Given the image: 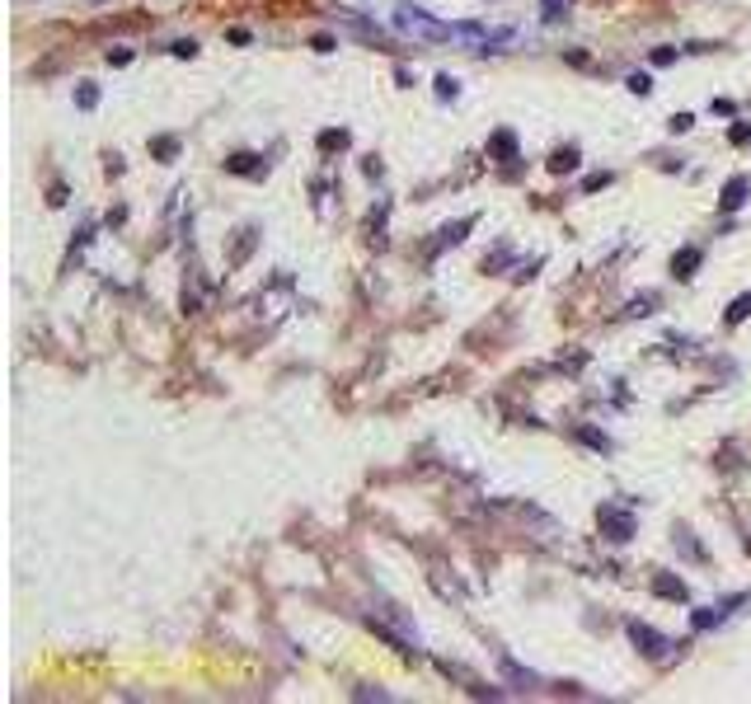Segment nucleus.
Returning <instances> with one entry per match:
<instances>
[{
    "instance_id": "1",
    "label": "nucleus",
    "mask_w": 751,
    "mask_h": 704,
    "mask_svg": "<svg viewBox=\"0 0 751 704\" xmlns=\"http://www.w3.org/2000/svg\"><path fill=\"white\" fill-rule=\"evenodd\" d=\"M596 521H601V531H606L610 540H629V536H634V516L620 512V507H610V503H601Z\"/></svg>"
},
{
    "instance_id": "2",
    "label": "nucleus",
    "mask_w": 751,
    "mask_h": 704,
    "mask_svg": "<svg viewBox=\"0 0 751 704\" xmlns=\"http://www.w3.org/2000/svg\"><path fill=\"white\" fill-rule=\"evenodd\" d=\"M747 193H751V179H747V174H732V179L723 183V198H718V207H723V212H737L742 202H747Z\"/></svg>"
},
{
    "instance_id": "3",
    "label": "nucleus",
    "mask_w": 751,
    "mask_h": 704,
    "mask_svg": "<svg viewBox=\"0 0 751 704\" xmlns=\"http://www.w3.org/2000/svg\"><path fill=\"white\" fill-rule=\"evenodd\" d=\"M629 638H634V643H639V648L648 653V658H662V648H667V638H662V634H653V629H648V625H639V620L629 625Z\"/></svg>"
},
{
    "instance_id": "4",
    "label": "nucleus",
    "mask_w": 751,
    "mask_h": 704,
    "mask_svg": "<svg viewBox=\"0 0 751 704\" xmlns=\"http://www.w3.org/2000/svg\"><path fill=\"white\" fill-rule=\"evenodd\" d=\"M747 596H728V601H718V606H709V611H695V629H709V625H723L728 620V611L732 606H742Z\"/></svg>"
},
{
    "instance_id": "5",
    "label": "nucleus",
    "mask_w": 751,
    "mask_h": 704,
    "mask_svg": "<svg viewBox=\"0 0 751 704\" xmlns=\"http://www.w3.org/2000/svg\"><path fill=\"white\" fill-rule=\"evenodd\" d=\"M672 268H676V277H695V268H700V249H681V254L672 258Z\"/></svg>"
},
{
    "instance_id": "6",
    "label": "nucleus",
    "mask_w": 751,
    "mask_h": 704,
    "mask_svg": "<svg viewBox=\"0 0 751 704\" xmlns=\"http://www.w3.org/2000/svg\"><path fill=\"white\" fill-rule=\"evenodd\" d=\"M489 146H494V155H503V160H516V136H512V132H498V136H494Z\"/></svg>"
},
{
    "instance_id": "7",
    "label": "nucleus",
    "mask_w": 751,
    "mask_h": 704,
    "mask_svg": "<svg viewBox=\"0 0 751 704\" xmlns=\"http://www.w3.org/2000/svg\"><path fill=\"white\" fill-rule=\"evenodd\" d=\"M653 587H658V596H676V601H685V582L681 578H658Z\"/></svg>"
},
{
    "instance_id": "8",
    "label": "nucleus",
    "mask_w": 751,
    "mask_h": 704,
    "mask_svg": "<svg viewBox=\"0 0 751 704\" xmlns=\"http://www.w3.org/2000/svg\"><path fill=\"white\" fill-rule=\"evenodd\" d=\"M747 315H751V291H747V296H737V301L728 305V325H742Z\"/></svg>"
},
{
    "instance_id": "9",
    "label": "nucleus",
    "mask_w": 751,
    "mask_h": 704,
    "mask_svg": "<svg viewBox=\"0 0 751 704\" xmlns=\"http://www.w3.org/2000/svg\"><path fill=\"white\" fill-rule=\"evenodd\" d=\"M573 165H578V151H573V146H568V151H554V160H550L554 174H563V169H573Z\"/></svg>"
},
{
    "instance_id": "10",
    "label": "nucleus",
    "mask_w": 751,
    "mask_h": 704,
    "mask_svg": "<svg viewBox=\"0 0 751 704\" xmlns=\"http://www.w3.org/2000/svg\"><path fill=\"white\" fill-rule=\"evenodd\" d=\"M76 103H80V108H94V103H99V90H94V85H80V90H76Z\"/></svg>"
},
{
    "instance_id": "11",
    "label": "nucleus",
    "mask_w": 751,
    "mask_h": 704,
    "mask_svg": "<svg viewBox=\"0 0 751 704\" xmlns=\"http://www.w3.org/2000/svg\"><path fill=\"white\" fill-rule=\"evenodd\" d=\"M456 94H460L456 80H451V76H437V99H456Z\"/></svg>"
},
{
    "instance_id": "12",
    "label": "nucleus",
    "mask_w": 751,
    "mask_h": 704,
    "mask_svg": "<svg viewBox=\"0 0 751 704\" xmlns=\"http://www.w3.org/2000/svg\"><path fill=\"white\" fill-rule=\"evenodd\" d=\"M629 90H634V94H648L653 80H648V76H629Z\"/></svg>"
},
{
    "instance_id": "13",
    "label": "nucleus",
    "mask_w": 751,
    "mask_h": 704,
    "mask_svg": "<svg viewBox=\"0 0 751 704\" xmlns=\"http://www.w3.org/2000/svg\"><path fill=\"white\" fill-rule=\"evenodd\" d=\"M174 151H179V141H174V136H165V141H155V155H174Z\"/></svg>"
},
{
    "instance_id": "14",
    "label": "nucleus",
    "mask_w": 751,
    "mask_h": 704,
    "mask_svg": "<svg viewBox=\"0 0 751 704\" xmlns=\"http://www.w3.org/2000/svg\"><path fill=\"white\" fill-rule=\"evenodd\" d=\"M728 136H732V146H742V141H747V136H751V127H747V123H737V127H732Z\"/></svg>"
},
{
    "instance_id": "15",
    "label": "nucleus",
    "mask_w": 751,
    "mask_h": 704,
    "mask_svg": "<svg viewBox=\"0 0 751 704\" xmlns=\"http://www.w3.org/2000/svg\"><path fill=\"white\" fill-rule=\"evenodd\" d=\"M690 123H695V118H690V113H676V118H672V132H685V127H690Z\"/></svg>"
},
{
    "instance_id": "16",
    "label": "nucleus",
    "mask_w": 751,
    "mask_h": 704,
    "mask_svg": "<svg viewBox=\"0 0 751 704\" xmlns=\"http://www.w3.org/2000/svg\"><path fill=\"white\" fill-rule=\"evenodd\" d=\"M563 5H568V0H545V14H550V19H554V14H559Z\"/></svg>"
}]
</instances>
